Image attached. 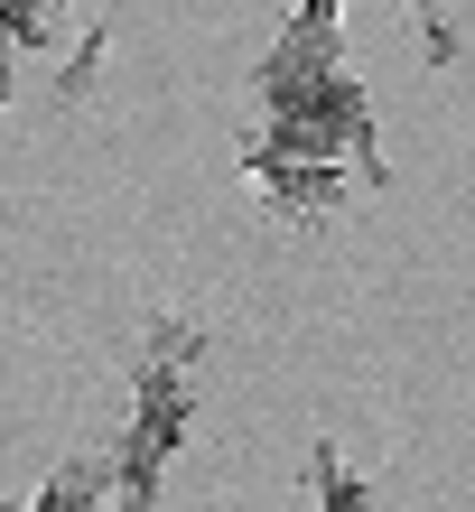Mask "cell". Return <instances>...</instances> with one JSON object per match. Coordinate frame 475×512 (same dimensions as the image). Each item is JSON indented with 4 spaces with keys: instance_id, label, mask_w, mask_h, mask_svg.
<instances>
[{
    "instance_id": "obj_1",
    "label": "cell",
    "mask_w": 475,
    "mask_h": 512,
    "mask_svg": "<svg viewBox=\"0 0 475 512\" xmlns=\"http://www.w3.org/2000/svg\"><path fill=\"white\" fill-rule=\"evenodd\" d=\"M243 187L271 205L280 224H326L336 205L373 196V187H382V168L317 159V149H280V140H261V131H252V149H243Z\"/></svg>"
},
{
    "instance_id": "obj_2",
    "label": "cell",
    "mask_w": 475,
    "mask_h": 512,
    "mask_svg": "<svg viewBox=\"0 0 475 512\" xmlns=\"http://www.w3.org/2000/svg\"><path fill=\"white\" fill-rule=\"evenodd\" d=\"M336 66H345V0H299L289 28L271 38V56H261V112L308 94V84H326Z\"/></svg>"
},
{
    "instance_id": "obj_3",
    "label": "cell",
    "mask_w": 475,
    "mask_h": 512,
    "mask_svg": "<svg viewBox=\"0 0 475 512\" xmlns=\"http://www.w3.org/2000/svg\"><path fill=\"white\" fill-rule=\"evenodd\" d=\"M28 512H122V466H112V447H75V457H56Z\"/></svg>"
},
{
    "instance_id": "obj_4",
    "label": "cell",
    "mask_w": 475,
    "mask_h": 512,
    "mask_svg": "<svg viewBox=\"0 0 475 512\" xmlns=\"http://www.w3.org/2000/svg\"><path fill=\"white\" fill-rule=\"evenodd\" d=\"M308 494H317V512H382L373 475H354L336 438H308Z\"/></svg>"
},
{
    "instance_id": "obj_5",
    "label": "cell",
    "mask_w": 475,
    "mask_h": 512,
    "mask_svg": "<svg viewBox=\"0 0 475 512\" xmlns=\"http://www.w3.org/2000/svg\"><path fill=\"white\" fill-rule=\"evenodd\" d=\"M140 364H177V373H205V326L196 317H150V336H140Z\"/></svg>"
},
{
    "instance_id": "obj_6",
    "label": "cell",
    "mask_w": 475,
    "mask_h": 512,
    "mask_svg": "<svg viewBox=\"0 0 475 512\" xmlns=\"http://www.w3.org/2000/svg\"><path fill=\"white\" fill-rule=\"evenodd\" d=\"M401 10H410V28H420V56H429V66H457V56H466L457 0H401Z\"/></svg>"
},
{
    "instance_id": "obj_7",
    "label": "cell",
    "mask_w": 475,
    "mask_h": 512,
    "mask_svg": "<svg viewBox=\"0 0 475 512\" xmlns=\"http://www.w3.org/2000/svg\"><path fill=\"white\" fill-rule=\"evenodd\" d=\"M103 38H112V28H103V19H84V38L66 47V66H56V103H84V94H94V66H103Z\"/></svg>"
},
{
    "instance_id": "obj_8",
    "label": "cell",
    "mask_w": 475,
    "mask_h": 512,
    "mask_svg": "<svg viewBox=\"0 0 475 512\" xmlns=\"http://www.w3.org/2000/svg\"><path fill=\"white\" fill-rule=\"evenodd\" d=\"M10 66H19V47L0 38V112H10Z\"/></svg>"
}]
</instances>
